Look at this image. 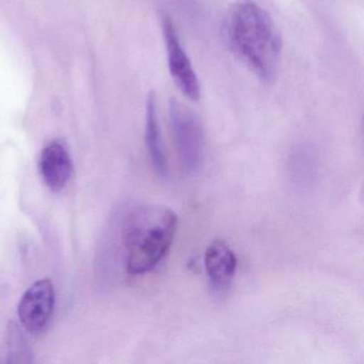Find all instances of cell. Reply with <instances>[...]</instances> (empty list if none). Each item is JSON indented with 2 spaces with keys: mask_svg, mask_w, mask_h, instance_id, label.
Segmentation results:
<instances>
[{
  "mask_svg": "<svg viewBox=\"0 0 364 364\" xmlns=\"http://www.w3.org/2000/svg\"><path fill=\"white\" fill-rule=\"evenodd\" d=\"M223 37L230 50L259 80L276 78L282 41L272 16L255 0H236L230 6Z\"/></svg>",
  "mask_w": 364,
  "mask_h": 364,
  "instance_id": "obj_1",
  "label": "cell"
},
{
  "mask_svg": "<svg viewBox=\"0 0 364 364\" xmlns=\"http://www.w3.org/2000/svg\"><path fill=\"white\" fill-rule=\"evenodd\" d=\"M178 225V215L167 206L144 205L134 210L123 232L127 272L144 274L154 269L169 252Z\"/></svg>",
  "mask_w": 364,
  "mask_h": 364,
  "instance_id": "obj_2",
  "label": "cell"
},
{
  "mask_svg": "<svg viewBox=\"0 0 364 364\" xmlns=\"http://www.w3.org/2000/svg\"><path fill=\"white\" fill-rule=\"evenodd\" d=\"M170 119L181 166L185 173L195 176L201 170L205 154V137L201 122L176 99L170 102Z\"/></svg>",
  "mask_w": 364,
  "mask_h": 364,
  "instance_id": "obj_3",
  "label": "cell"
},
{
  "mask_svg": "<svg viewBox=\"0 0 364 364\" xmlns=\"http://www.w3.org/2000/svg\"><path fill=\"white\" fill-rule=\"evenodd\" d=\"M161 29L172 80L187 99L193 102L199 101L201 95L199 80L191 59L181 44L178 31L167 14L161 16Z\"/></svg>",
  "mask_w": 364,
  "mask_h": 364,
  "instance_id": "obj_4",
  "label": "cell"
},
{
  "mask_svg": "<svg viewBox=\"0 0 364 364\" xmlns=\"http://www.w3.org/2000/svg\"><path fill=\"white\" fill-rule=\"evenodd\" d=\"M54 308V284L48 279H42L33 283L21 298L18 318L25 330L37 336L48 328Z\"/></svg>",
  "mask_w": 364,
  "mask_h": 364,
  "instance_id": "obj_5",
  "label": "cell"
},
{
  "mask_svg": "<svg viewBox=\"0 0 364 364\" xmlns=\"http://www.w3.org/2000/svg\"><path fill=\"white\" fill-rule=\"evenodd\" d=\"M204 266L214 291L225 293L233 283L237 267V259L229 245L221 240L208 245L204 255Z\"/></svg>",
  "mask_w": 364,
  "mask_h": 364,
  "instance_id": "obj_6",
  "label": "cell"
},
{
  "mask_svg": "<svg viewBox=\"0 0 364 364\" xmlns=\"http://www.w3.org/2000/svg\"><path fill=\"white\" fill-rule=\"evenodd\" d=\"M39 168L46 186L55 193L63 191L73 176V161L60 141L46 144L40 155Z\"/></svg>",
  "mask_w": 364,
  "mask_h": 364,
  "instance_id": "obj_7",
  "label": "cell"
},
{
  "mask_svg": "<svg viewBox=\"0 0 364 364\" xmlns=\"http://www.w3.org/2000/svg\"><path fill=\"white\" fill-rule=\"evenodd\" d=\"M287 173L291 184L302 191H311L316 184L319 161L316 153L308 146H298L287 161Z\"/></svg>",
  "mask_w": 364,
  "mask_h": 364,
  "instance_id": "obj_8",
  "label": "cell"
},
{
  "mask_svg": "<svg viewBox=\"0 0 364 364\" xmlns=\"http://www.w3.org/2000/svg\"><path fill=\"white\" fill-rule=\"evenodd\" d=\"M146 144L153 168L159 178L166 180L169 176L167 157L161 139V127L157 116L156 95L150 92L146 105Z\"/></svg>",
  "mask_w": 364,
  "mask_h": 364,
  "instance_id": "obj_9",
  "label": "cell"
}]
</instances>
